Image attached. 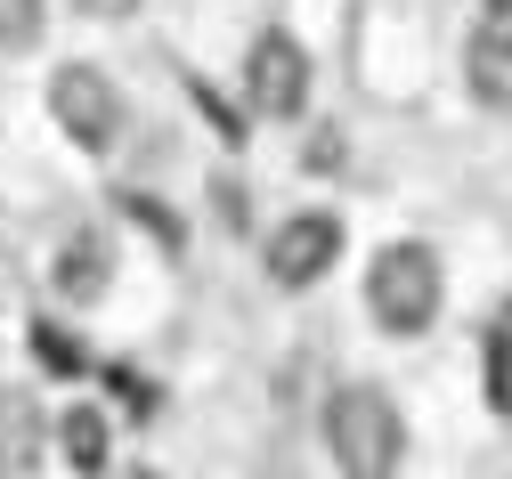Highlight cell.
I'll use <instances>...</instances> for the list:
<instances>
[{
	"instance_id": "1",
	"label": "cell",
	"mask_w": 512,
	"mask_h": 479,
	"mask_svg": "<svg viewBox=\"0 0 512 479\" xmlns=\"http://www.w3.org/2000/svg\"><path fill=\"white\" fill-rule=\"evenodd\" d=\"M439 293H447V277H439L431 244H382L374 268H366V317L382 333H399V341H415L439 317Z\"/></svg>"
},
{
	"instance_id": "5",
	"label": "cell",
	"mask_w": 512,
	"mask_h": 479,
	"mask_svg": "<svg viewBox=\"0 0 512 479\" xmlns=\"http://www.w3.org/2000/svg\"><path fill=\"white\" fill-rule=\"evenodd\" d=\"M334 260H342V220H334V212H301V220H285V228L269 236V277H277V293H309Z\"/></svg>"
},
{
	"instance_id": "13",
	"label": "cell",
	"mask_w": 512,
	"mask_h": 479,
	"mask_svg": "<svg viewBox=\"0 0 512 479\" xmlns=\"http://www.w3.org/2000/svg\"><path fill=\"white\" fill-rule=\"evenodd\" d=\"M488 9H496V17H504V25H512V0H488Z\"/></svg>"
},
{
	"instance_id": "4",
	"label": "cell",
	"mask_w": 512,
	"mask_h": 479,
	"mask_svg": "<svg viewBox=\"0 0 512 479\" xmlns=\"http://www.w3.org/2000/svg\"><path fill=\"white\" fill-rule=\"evenodd\" d=\"M244 98H252V114L293 122V114L309 106V49L285 41V33H261L252 57H244Z\"/></svg>"
},
{
	"instance_id": "7",
	"label": "cell",
	"mask_w": 512,
	"mask_h": 479,
	"mask_svg": "<svg viewBox=\"0 0 512 479\" xmlns=\"http://www.w3.org/2000/svg\"><path fill=\"white\" fill-rule=\"evenodd\" d=\"M57 293H74V301L106 293V236H74L66 244V260H57Z\"/></svg>"
},
{
	"instance_id": "3",
	"label": "cell",
	"mask_w": 512,
	"mask_h": 479,
	"mask_svg": "<svg viewBox=\"0 0 512 479\" xmlns=\"http://www.w3.org/2000/svg\"><path fill=\"white\" fill-rule=\"evenodd\" d=\"M49 114L90 155H106L114 130H122V98H114V82L98 74V65H57V74H49Z\"/></svg>"
},
{
	"instance_id": "2",
	"label": "cell",
	"mask_w": 512,
	"mask_h": 479,
	"mask_svg": "<svg viewBox=\"0 0 512 479\" xmlns=\"http://www.w3.org/2000/svg\"><path fill=\"white\" fill-rule=\"evenodd\" d=\"M326 439H334V463H342L350 479H391L399 455H407V423H399V406L382 398V390H366V382L334 398Z\"/></svg>"
},
{
	"instance_id": "8",
	"label": "cell",
	"mask_w": 512,
	"mask_h": 479,
	"mask_svg": "<svg viewBox=\"0 0 512 479\" xmlns=\"http://www.w3.org/2000/svg\"><path fill=\"white\" fill-rule=\"evenodd\" d=\"M33 439H41L33 406H25L17 390H0V471H25V463H33Z\"/></svg>"
},
{
	"instance_id": "12",
	"label": "cell",
	"mask_w": 512,
	"mask_h": 479,
	"mask_svg": "<svg viewBox=\"0 0 512 479\" xmlns=\"http://www.w3.org/2000/svg\"><path fill=\"white\" fill-rule=\"evenodd\" d=\"M139 0H82V17H131Z\"/></svg>"
},
{
	"instance_id": "6",
	"label": "cell",
	"mask_w": 512,
	"mask_h": 479,
	"mask_svg": "<svg viewBox=\"0 0 512 479\" xmlns=\"http://www.w3.org/2000/svg\"><path fill=\"white\" fill-rule=\"evenodd\" d=\"M464 74H472V98H480V106H512V33H504V25L472 33Z\"/></svg>"
},
{
	"instance_id": "9",
	"label": "cell",
	"mask_w": 512,
	"mask_h": 479,
	"mask_svg": "<svg viewBox=\"0 0 512 479\" xmlns=\"http://www.w3.org/2000/svg\"><path fill=\"white\" fill-rule=\"evenodd\" d=\"M488 406L512 415V301L496 309V341H488Z\"/></svg>"
},
{
	"instance_id": "10",
	"label": "cell",
	"mask_w": 512,
	"mask_h": 479,
	"mask_svg": "<svg viewBox=\"0 0 512 479\" xmlns=\"http://www.w3.org/2000/svg\"><path fill=\"white\" fill-rule=\"evenodd\" d=\"M57 439H66L74 471H98V463H106V423L90 415V406H74V415H66V431H57Z\"/></svg>"
},
{
	"instance_id": "11",
	"label": "cell",
	"mask_w": 512,
	"mask_h": 479,
	"mask_svg": "<svg viewBox=\"0 0 512 479\" xmlns=\"http://www.w3.org/2000/svg\"><path fill=\"white\" fill-rule=\"evenodd\" d=\"M41 33V0H0V49H25Z\"/></svg>"
}]
</instances>
